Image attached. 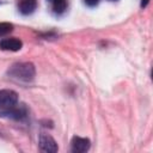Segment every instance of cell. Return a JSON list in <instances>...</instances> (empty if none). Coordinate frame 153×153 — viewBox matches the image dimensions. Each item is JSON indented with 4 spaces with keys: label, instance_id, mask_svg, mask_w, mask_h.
<instances>
[{
    "label": "cell",
    "instance_id": "6da1fadb",
    "mask_svg": "<svg viewBox=\"0 0 153 153\" xmlns=\"http://www.w3.org/2000/svg\"><path fill=\"white\" fill-rule=\"evenodd\" d=\"M8 75L20 81H31L35 76V67L30 62L14 63L8 69Z\"/></svg>",
    "mask_w": 153,
    "mask_h": 153
},
{
    "label": "cell",
    "instance_id": "7a4b0ae2",
    "mask_svg": "<svg viewBox=\"0 0 153 153\" xmlns=\"http://www.w3.org/2000/svg\"><path fill=\"white\" fill-rule=\"evenodd\" d=\"M18 103V94L12 90H0V109L10 110L16 108Z\"/></svg>",
    "mask_w": 153,
    "mask_h": 153
},
{
    "label": "cell",
    "instance_id": "3957f363",
    "mask_svg": "<svg viewBox=\"0 0 153 153\" xmlns=\"http://www.w3.org/2000/svg\"><path fill=\"white\" fill-rule=\"evenodd\" d=\"M39 148L43 152H50V153H55L59 149L56 141L49 134L45 133H42L39 135Z\"/></svg>",
    "mask_w": 153,
    "mask_h": 153
},
{
    "label": "cell",
    "instance_id": "277c9868",
    "mask_svg": "<svg viewBox=\"0 0 153 153\" xmlns=\"http://www.w3.org/2000/svg\"><path fill=\"white\" fill-rule=\"evenodd\" d=\"M90 146H91V142L86 137L73 136V139L71 141V147L74 153H84V152L88 151Z\"/></svg>",
    "mask_w": 153,
    "mask_h": 153
},
{
    "label": "cell",
    "instance_id": "5b68a950",
    "mask_svg": "<svg viewBox=\"0 0 153 153\" xmlns=\"http://www.w3.org/2000/svg\"><path fill=\"white\" fill-rule=\"evenodd\" d=\"M23 47V42L16 37L11 38H4L0 41V49L7 50V51H18Z\"/></svg>",
    "mask_w": 153,
    "mask_h": 153
},
{
    "label": "cell",
    "instance_id": "8992f818",
    "mask_svg": "<svg viewBox=\"0 0 153 153\" xmlns=\"http://www.w3.org/2000/svg\"><path fill=\"white\" fill-rule=\"evenodd\" d=\"M37 7V0H19L18 10L22 14H31Z\"/></svg>",
    "mask_w": 153,
    "mask_h": 153
},
{
    "label": "cell",
    "instance_id": "52a82bcc",
    "mask_svg": "<svg viewBox=\"0 0 153 153\" xmlns=\"http://www.w3.org/2000/svg\"><path fill=\"white\" fill-rule=\"evenodd\" d=\"M53 5V10L56 13H62L67 7V0H48Z\"/></svg>",
    "mask_w": 153,
    "mask_h": 153
},
{
    "label": "cell",
    "instance_id": "ba28073f",
    "mask_svg": "<svg viewBox=\"0 0 153 153\" xmlns=\"http://www.w3.org/2000/svg\"><path fill=\"white\" fill-rule=\"evenodd\" d=\"M12 30H13V25L11 23H7V22H1L0 23V37L10 33Z\"/></svg>",
    "mask_w": 153,
    "mask_h": 153
},
{
    "label": "cell",
    "instance_id": "9c48e42d",
    "mask_svg": "<svg viewBox=\"0 0 153 153\" xmlns=\"http://www.w3.org/2000/svg\"><path fill=\"white\" fill-rule=\"evenodd\" d=\"M84 1H85V4H86L87 6H90V7H93V6L98 5V2H99V0H84Z\"/></svg>",
    "mask_w": 153,
    "mask_h": 153
},
{
    "label": "cell",
    "instance_id": "30bf717a",
    "mask_svg": "<svg viewBox=\"0 0 153 153\" xmlns=\"http://www.w3.org/2000/svg\"><path fill=\"white\" fill-rule=\"evenodd\" d=\"M148 2H149V0H141V7H142V8L146 7V6L148 5Z\"/></svg>",
    "mask_w": 153,
    "mask_h": 153
},
{
    "label": "cell",
    "instance_id": "8fae6325",
    "mask_svg": "<svg viewBox=\"0 0 153 153\" xmlns=\"http://www.w3.org/2000/svg\"><path fill=\"white\" fill-rule=\"evenodd\" d=\"M112 1H115V0H112Z\"/></svg>",
    "mask_w": 153,
    "mask_h": 153
}]
</instances>
